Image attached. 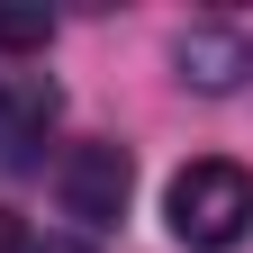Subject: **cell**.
Returning a JSON list of instances; mask_svg holds the SVG:
<instances>
[{"mask_svg":"<svg viewBox=\"0 0 253 253\" xmlns=\"http://www.w3.org/2000/svg\"><path fill=\"white\" fill-rule=\"evenodd\" d=\"M172 73H181L190 90H208V100H226V90L253 82V37L226 27V18H199V27L172 37Z\"/></svg>","mask_w":253,"mask_h":253,"instance_id":"3","label":"cell"},{"mask_svg":"<svg viewBox=\"0 0 253 253\" xmlns=\"http://www.w3.org/2000/svg\"><path fill=\"white\" fill-rule=\"evenodd\" d=\"M27 253H100V244H73V235H45V244H27Z\"/></svg>","mask_w":253,"mask_h":253,"instance_id":"7","label":"cell"},{"mask_svg":"<svg viewBox=\"0 0 253 253\" xmlns=\"http://www.w3.org/2000/svg\"><path fill=\"white\" fill-rule=\"evenodd\" d=\"M45 37H54L45 9H0V54H37Z\"/></svg>","mask_w":253,"mask_h":253,"instance_id":"5","label":"cell"},{"mask_svg":"<svg viewBox=\"0 0 253 253\" xmlns=\"http://www.w3.org/2000/svg\"><path fill=\"white\" fill-rule=\"evenodd\" d=\"M163 217L190 253H235L253 235V172L226 163V154H199V163H181L172 190H163Z\"/></svg>","mask_w":253,"mask_h":253,"instance_id":"1","label":"cell"},{"mask_svg":"<svg viewBox=\"0 0 253 253\" xmlns=\"http://www.w3.org/2000/svg\"><path fill=\"white\" fill-rule=\"evenodd\" d=\"M0 253H27V226H18L9 208H0Z\"/></svg>","mask_w":253,"mask_h":253,"instance_id":"6","label":"cell"},{"mask_svg":"<svg viewBox=\"0 0 253 253\" xmlns=\"http://www.w3.org/2000/svg\"><path fill=\"white\" fill-rule=\"evenodd\" d=\"M54 199H63V217H73L82 235H109L118 217H126V199H136V154L126 145H73L54 163Z\"/></svg>","mask_w":253,"mask_h":253,"instance_id":"2","label":"cell"},{"mask_svg":"<svg viewBox=\"0 0 253 253\" xmlns=\"http://www.w3.org/2000/svg\"><path fill=\"white\" fill-rule=\"evenodd\" d=\"M54 82H37V73H0V163H27V145L54 126Z\"/></svg>","mask_w":253,"mask_h":253,"instance_id":"4","label":"cell"}]
</instances>
